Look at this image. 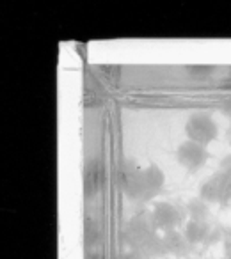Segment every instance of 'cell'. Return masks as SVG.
Segmentation results:
<instances>
[{"mask_svg": "<svg viewBox=\"0 0 231 259\" xmlns=\"http://www.w3.org/2000/svg\"><path fill=\"white\" fill-rule=\"evenodd\" d=\"M220 110H222L224 114L229 115V117H231V96H227L226 100H224L222 103H220Z\"/></svg>", "mask_w": 231, "mask_h": 259, "instance_id": "obj_17", "label": "cell"}, {"mask_svg": "<svg viewBox=\"0 0 231 259\" xmlns=\"http://www.w3.org/2000/svg\"><path fill=\"white\" fill-rule=\"evenodd\" d=\"M210 158V151L205 146H199L192 141H185L178 146L176 149V160L181 167L188 170V172H196L199 170Z\"/></svg>", "mask_w": 231, "mask_h": 259, "instance_id": "obj_4", "label": "cell"}, {"mask_svg": "<svg viewBox=\"0 0 231 259\" xmlns=\"http://www.w3.org/2000/svg\"><path fill=\"white\" fill-rule=\"evenodd\" d=\"M220 259H226V257H220Z\"/></svg>", "mask_w": 231, "mask_h": 259, "instance_id": "obj_22", "label": "cell"}, {"mask_svg": "<svg viewBox=\"0 0 231 259\" xmlns=\"http://www.w3.org/2000/svg\"><path fill=\"white\" fill-rule=\"evenodd\" d=\"M121 240L130 247V250L139 252L144 257H157L166 254L162 236L157 234V229L151 224V217L146 211L137 213L128 220L125 231L121 233Z\"/></svg>", "mask_w": 231, "mask_h": 259, "instance_id": "obj_1", "label": "cell"}, {"mask_svg": "<svg viewBox=\"0 0 231 259\" xmlns=\"http://www.w3.org/2000/svg\"><path fill=\"white\" fill-rule=\"evenodd\" d=\"M151 217V224L157 231H174L178 227H181L183 224H187V209L178 208L173 202H166V201H157L153 204V209L149 211Z\"/></svg>", "mask_w": 231, "mask_h": 259, "instance_id": "obj_3", "label": "cell"}, {"mask_svg": "<svg viewBox=\"0 0 231 259\" xmlns=\"http://www.w3.org/2000/svg\"><path fill=\"white\" fill-rule=\"evenodd\" d=\"M226 139H227V142H229V146H231V122H229V126H227V130H226Z\"/></svg>", "mask_w": 231, "mask_h": 259, "instance_id": "obj_21", "label": "cell"}, {"mask_svg": "<svg viewBox=\"0 0 231 259\" xmlns=\"http://www.w3.org/2000/svg\"><path fill=\"white\" fill-rule=\"evenodd\" d=\"M166 183V174L157 163H149L148 167L142 169L141 180V192H139V201H151L160 192L164 190Z\"/></svg>", "mask_w": 231, "mask_h": 259, "instance_id": "obj_6", "label": "cell"}, {"mask_svg": "<svg viewBox=\"0 0 231 259\" xmlns=\"http://www.w3.org/2000/svg\"><path fill=\"white\" fill-rule=\"evenodd\" d=\"M142 169L135 165L134 160H123L118 169V183L125 195L134 201H139V190H141Z\"/></svg>", "mask_w": 231, "mask_h": 259, "instance_id": "obj_5", "label": "cell"}, {"mask_svg": "<svg viewBox=\"0 0 231 259\" xmlns=\"http://www.w3.org/2000/svg\"><path fill=\"white\" fill-rule=\"evenodd\" d=\"M185 135H187V141L206 148L219 137V126L212 115L198 112V114H192L185 122Z\"/></svg>", "mask_w": 231, "mask_h": 259, "instance_id": "obj_2", "label": "cell"}, {"mask_svg": "<svg viewBox=\"0 0 231 259\" xmlns=\"http://www.w3.org/2000/svg\"><path fill=\"white\" fill-rule=\"evenodd\" d=\"M86 259H105V257H103V254H101V252L89 250V252H87V255H86Z\"/></svg>", "mask_w": 231, "mask_h": 259, "instance_id": "obj_20", "label": "cell"}, {"mask_svg": "<svg viewBox=\"0 0 231 259\" xmlns=\"http://www.w3.org/2000/svg\"><path fill=\"white\" fill-rule=\"evenodd\" d=\"M162 241H164V248H166V254H173L176 257H187L192 252V243L187 240L185 233H181L178 229L164 233Z\"/></svg>", "mask_w": 231, "mask_h": 259, "instance_id": "obj_8", "label": "cell"}, {"mask_svg": "<svg viewBox=\"0 0 231 259\" xmlns=\"http://www.w3.org/2000/svg\"><path fill=\"white\" fill-rule=\"evenodd\" d=\"M185 209H187L188 220H203V222H206L210 217L208 202L203 201L201 197H192L190 201L187 202Z\"/></svg>", "mask_w": 231, "mask_h": 259, "instance_id": "obj_11", "label": "cell"}, {"mask_svg": "<svg viewBox=\"0 0 231 259\" xmlns=\"http://www.w3.org/2000/svg\"><path fill=\"white\" fill-rule=\"evenodd\" d=\"M84 197L93 199L100 194L101 183H103V169H101V163L98 158H89L84 165Z\"/></svg>", "mask_w": 231, "mask_h": 259, "instance_id": "obj_7", "label": "cell"}, {"mask_svg": "<svg viewBox=\"0 0 231 259\" xmlns=\"http://www.w3.org/2000/svg\"><path fill=\"white\" fill-rule=\"evenodd\" d=\"M84 240L87 247H96L101 241V227L93 217H86L84 220Z\"/></svg>", "mask_w": 231, "mask_h": 259, "instance_id": "obj_12", "label": "cell"}, {"mask_svg": "<svg viewBox=\"0 0 231 259\" xmlns=\"http://www.w3.org/2000/svg\"><path fill=\"white\" fill-rule=\"evenodd\" d=\"M219 169H222V170H229V169H231V155L224 156V158L220 160V163H219Z\"/></svg>", "mask_w": 231, "mask_h": 259, "instance_id": "obj_18", "label": "cell"}, {"mask_svg": "<svg viewBox=\"0 0 231 259\" xmlns=\"http://www.w3.org/2000/svg\"><path fill=\"white\" fill-rule=\"evenodd\" d=\"M226 178H227V170H222V169H219L215 174H212V176L203 183L201 190H199V197L208 202V204L219 202L220 195H222L224 183H226Z\"/></svg>", "mask_w": 231, "mask_h": 259, "instance_id": "obj_9", "label": "cell"}, {"mask_svg": "<svg viewBox=\"0 0 231 259\" xmlns=\"http://www.w3.org/2000/svg\"><path fill=\"white\" fill-rule=\"evenodd\" d=\"M185 69H187L190 75L194 76H210L215 73L217 66H210V64H187L185 66Z\"/></svg>", "mask_w": 231, "mask_h": 259, "instance_id": "obj_13", "label": "cell"}, {"mask_svg": "<svg viewBox=\"0 0 231 259\" xmlns=\"http://www.w3.org/2000/svg\"><path fill=\"white\" fill-rule=\"evenodd\" d=\"M220 87H222V89H229L231 91V69L227 71V75L220 80Z\"/></svg>", "mask_w": 231, "mask_h": 259, "instance_id": "obj_19", "label": "cell"}, {"mask_svg": "<svg viewBox=\"0 0 231 259\" xmlns=\"http://www.w3.org/2000/svg\"><path fill=\"white\" fill-rule=\"evenodd\" d=\"M212 229H213V226L208 222V220H206V222H203V220H188V222L185 224L183 233L192 245H198V243L205 245L206 238L210 236Z\"/></svg>", "mask_w": 231, "mask_h": 259, "instance_id": "obj_10", "label": "cell"}, {"mask_svg": "<svg viewBox=\"0 0 231 259\" xmlns=\"http://www.w3.org/2000/svg\"><path fill=\"white\" fill-rule=\"evenodd\" d=\"M222 247H224V257L231 259V227H226V229H224Z\"/></svg>", "mask_w": 231, "mask_h": 259, "instance_id": "obj_15", "label": "cell"}, {"mask_svg": "<svg viewBox=\"0 0 231 259\" xmlns=\"http://www.w3.org/2000/svg\"><path fill=\"white\" fill-rule=\"evenodd\" d=\"M115 259H146L142 254H139V252H135V250H127V252H121L120 255Z\"/></svg>", "mask_w": 231, "mask_h": 259, "instance_id": "obj_16", "label": "cell"}, {"mask_svg": "<svg viewBox=\"0 0 231 259\" xmlns=\"http://www.w3.org/2000/svg\"><path fill=\"white\" fill-rule=\"evenodd\" d=\"M231 202V169L227 170V178H226V183H224L222 188V195H220V201L219 204L227 206Z\"/></svg>", "mask_w": 231, "mask_h": 259, "instance_id": "obj_14", "label": "cell"}]
</instances>
